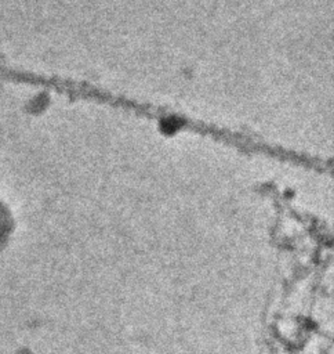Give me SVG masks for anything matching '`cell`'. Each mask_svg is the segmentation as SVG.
Listing matches in <instances>:
<instances>
[{
	"mask_svg": "<svg viewBox=\"0 0 334 354\" xmlns=\"http://www.w3.org/2000/svg\"><path fill=\"white\" fill-rule=\"evenodd\" d=\"M52 91L70 100H84L108 105L134 116L157 122L161 127L170 129L171 131H188L213 140L228 148H233L246 155L265 156L268 159H273L315 173H319L323 166V159L319 155L269 142L254 134L207 122L200 118L174 111L166 105L139 101L124 94L113 93L88 82L55 76Z\"/></svg>",
	"mask_w": 334,
	"mask_h": 354,
	"instance_id": "obj_1",
	"label": "cell"
}]
</instances>
